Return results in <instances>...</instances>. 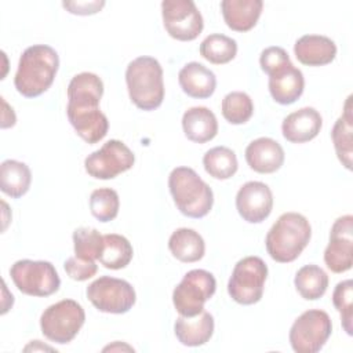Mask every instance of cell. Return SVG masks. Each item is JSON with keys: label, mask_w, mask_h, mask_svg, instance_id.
Listing matches in <instances>:
<instances>
[{"label": "cell", "mask_w": 353, "mask_h": 353, "mask_svg": "<svg viewBox=\"0 0 353 353\" xmlns=\"http://www.w3.org/2000/svg\"><path fill=\"white\" fill-rule=\"evenodd\" d=\"M102 95L103 83L95 73L81 72L69 81L68 120L76 134L90 145L103 139L109 130L108 117L99 109Z\"/></svg>", "instance_id": "6da1fadb"}, {"label": "cell", "mask_w": 353, "mask_h": 353, "mask_svg": "<svg viewBox=\"0 0 353 353\" xmlns=\"http://www.w3.org/2000/svg\"><path fill=\"white\" fill-rule=\"evenodd\" d=\"M58 68L59 57L52 47L47 44L30 46L19 58L14 85L25 98L40 97L54 83Z\"/></svg>", "instance_id": "7a4b0ae2"}, {"label": "cell", "mask_w": 353, "mask_h": 353, "mask_svg": "<svg viewBox=\"0 0 353 353\" xmlns=\"http://www.w3.org/2000/svg\"><path fill=\"white\" fill-rule=\"evenodd\" d=\"M312 237L309 221L298 212L281 214L269 229L265 245L270 258L280 263L295 261Z\"/></svg>", "instance_id": "3957f363"}, {"label": "cell", "mask_w": 353, "mask_h": 353, "mask_svg": "<svg viewBox=\"0 0 353 353\" xmlns=\"http://www.w3.org/2000/svg\"><path fill=\"white\" fill-rule=\"evenodd\" d=\"M130 99L141 110H154L164 99L163 68L153 57H138L125 69Z\"/></svg>", "instance_id": "277c9868"}, {"label": "cell", "mask_w": 353, "mask_h": 353, "mask_svg": "<svg viewBox=\"0 0 353 353\" xmlns=\"http://www.w3.org/2000/svg\"><path fill=\"white\" fill-rule=\"evenodd\" d=\"M170 193L181 214L189 218L205 216L214 204L212 189L190 167H176L168 176Z\"/></svg>", "instance_id": "5b68a950"}, {"label": "cell", "mask_w": 353, "mask_h": 353, "mask_svg": "<svg viewBox=\"0 0 353 353\" xmlns=\"http://www.w3.org/2000/svg\"><path fill=\"white\" fill-rule=\"evenodd\" d=\"M84 321L83 306L73 299H62L43 312L40 328L48 341L65 345L74 339Z\"/></svg>", "instance_id": "8992f818"}, {"label": "cell", "mask_w": 353, "mask_h": 353, "mask_svg": "<svg viewBox=\"0 0 353 353\" xmlns=\"http://www.w3.org/2000/svg\"><path fill=\"white\" fill-rule=\"evenodd\" d=\"M215 290L216 281L212 273L204 269L189 270L174 288V307L181 316H197L204 310V303L212 298Z\"/></svg>", "instance_id": "52a82bcc"}, {"label": "cell", "mask_w": 353, "mask_h": 353, "mask_svg": "<svg viewBox=\"0 0 353 353\" xmlns=\"http://www.w3.org/2000/svg\"><path fill=\"white\" fill-rule=\"evenodd\" d=\"M268 277V266L259 256L240 259L232 272L228 283L230 298L240 305H254L261 301Z\"/></svg>", "instance_id": "ba28073f"}, {"label": "cell", "mask_w": 353, "mask_h": 353, "mask_svg": "<svg viewBox=\"0 0 353 353\" xmlns=\"http://www.w3.org/2000/svg\"><path fill=\"white\" fill-rule=\"evenodd\" d=\"M10 276L15 287L30 296H50L61 285L58 272L48 261H17L10 269Z\"/></svg>", "instance_id": "9c48e42d"}, {"label": "cell", "mask_w": 353, "mask_h": 353, "mask_svg": "<svg viewBox=\"0 0 353 353\" xmlns=\"http://www.w3.org/2000/svg\"><path fill=\"white\" fill-rule=\"evenodd\" d=\"M332 323L324 310L309 309L303 312L291 325L290 343L296 353H316L328 341Z\"/></svg>", "instance_id": "30bf717a"}, {"label": "cell", "mask_w": 353, "mask_h": 353, "mask_svg": "<svg viewBox=\"0 0 353 353\" xmlns=\"http://www.w3.org/2000/svg\"><path fill=\"white\" fill-rule=\"evenodd\" d=\"M88 301L103 313L123 314L135 303L134 287L123 280L110 276H101L87 287Z\"/></svg>", "instance_id": "8fae6325"}, {"label": "cell", "mask_w": 353, "mask_h": 353, "mask_svg": "<svg viewBox=\"0 0 353 353\" xmlns=\"http://www.w3.org/2000/svg\"><path fill=\"white\" fill-rule=\"evenodd\" d=\"M135 156L132 150L119 139H110L84 160L87 174L95 179H113L132 168Z\"/></svg>", "instance_id": "7c38bea8"}, {"label": "cell", "mask_w": 353, "mask_h": 353, "mask_svg": "<svg viewBox=\"0 0 353 353\" xmlns=\"http://www.w3.org/2000/svg\"><path fill=\"white\" fill-rule=\"evenodd\" d=\"M161 17L167 33L179 41L194 40L204 28L203 17L192 0H164Z\"/></svg>", "instance_id": "4fadbf2b"}, {"label": "cell", "mask_w": 353, "mask_h": 353, "mask_svg": "<svg viewBox=\"0 0 353 353\" xmlns=\"http://www.w3.org/2000/svg\"><path fill=\"white\" fill-rule=\"evenodd\" d=\"M324 262L334 273H343L353 265V216H339L330 232V243L324 251Z\"/></svg>", "instance_id": "5bb4252c"}, {"label": "cell", "mask_w": 353, "mask_h": 353, "mask_svg": "<svg viewBox=\"0 0 353 353\" xmlns=\"http://www.w3.org/2000/svg\"><path fill=\"white\" fill-rule=\"evenodd\" d=\"M236 208L248 223H261L272 212L273 194L270 188L259 181L244 183L236 194Z\"/></svg>", "instance_id": "9a60e30c"}, {"label": "cell", "mask_w": 353, "mask_h": 353, "mask_svg": "<svg viewBox=\"0 0 353 353\" xmlns=\"http://www.w3.org/2000/svg\"><path fill=\"white\" fill-rule=\"evenodd\" d=\"M303 73L288 62L269 74V92L280 105L294 103L303 92Z\"/></svg>", "instance_id": "2e32d148"}, {"label": "cell", "mask_w": 353, "mask_h": 353, "mask_svg": "<svg viewBox=\"0 0 353 353\" xmlns=\"http://www.w3.org/2000/svg\"><path fill=\"white\" fill-rule=\"evenodd\" d=\"M323 119L314 108H301L290 113L281 124L283 137L291 143H305L317 137Z\"/></svg>", "instance_id": "e0dca14e"}, {"label": "cell", "mask_w": 353, "mask_h": 353, "mask_svg": "<svg viewBox=\"0 0 353 353\" xmlns=\"http://www.w3.org/2000/svg\"><path fill=\"white\" fill-rule=\"evenodd\" d=\"M245 160L251 170L259 174H272L281 168L284 150L281 145L268 137L254 139L245 148Z\"/></svg>", "instance_id": "ac0fdd59"}, {"label": "cell", "mask_w": 353, "mask_h": 353, "mask_svg": "<svg viewBox=\"0 0 353 353\" xmlns=\"http://www.w3.org/2000/svg\"><path fill=\"white\" fill-rule=\"evenodd\" d=\"M294 54L306 66H324L336 57L334 40L321 34H305L295 41Z\"/></svg>", "instance_id": "d6986e66"}, {"label": "cell", "mask_w": 353, "mask_h": 353, "mask_svg": "<svg viewBox=\"0 0 353 353\" xmlns=\"http://www.w3.org/2000/svg\"><path fill=\"white\" fill-rule=\"evenodd\" d=\"M174 332L182 345L190 347L201 346L207 343L214 334V317L205 310L193 317L179 314L174 324Z\"/></svg>", "instance_id": "ffe728a7"}, {"label": "cell", "mask_w": 353, "mask_h": 353, "mask_svg": "<svg viewBox=\"0 0 353 353\" xmlns=\"http://www.w3.org/2000/svg\"><path fill=\"white\" fill-rule=\"evenodd\" d=\"M182 91L192 98H210L216 88V77L212 70L199 62L186 63L178 73Z\"/></svg>", "instance_id": "44dd1931"}, {"label": "cell", "mask_w": 353, "mask_h": 353, "mask_svg": "<svg viewBox=\"0 0 353 353\" xmlns=\"http://www.w3.org/2000/svg\"><path fill=\"white\" fill-rule=\"evenodd\" d=\"M262 0H223L221 11L228 28L234 32L251 30L262 12Z\"/></svg>", "instance_id": "7402d4cb"}, {"label": "cell", "mask_w": 353, "mask_h": 353, "mask_svg": "<svg viewBox=\"0 0 353 353\" xmlns=\"http://www.w3.org/2000/svg\"><path fill=\"white\" fill-rule=\"evenodd\" d=\"M185 137L196 143H205L218 134V121L212 110L205 106H193L182 116Z\"/></svg>", "instance_id": "603a6c76"}, {"label": "cell", "mask_w": 353, "mask_h": 353, "mask_svg": "<svg viewBox=\"0 0 353 353\" xmlns=\"http://www.w3.org/2000/svg\"><path fill=\"white\" fill-rule=\"evenodd\" d=\"M353 114H352V95L347 97L342 116L335 121L331 138L334 142V148L338 156V160L346 170H352V154H353Z\"/></svg>", "instance_id": "cb8c5ba5"}, {"label": "cell", "mask_w": 353, "mask_h": 353, "mask_svg": "<svg viewBox=\"0 0 353 353\" xmlns=\"http://www.w3.org/2000/svg\"><path fill=\"white\" fill-rule=\"evenodd\" d=\"M168 248L174 258L185 263L200 261L205 252L203 237L196 230L188 228H179L170 236Z\"/></svg>", "instance_id": "d4e9b609"}, {"label": "cell", "mask_w": 353, "mask_h": 353, "mask_svg": "<svg viewBox=\"0 0 353 353\" xmlns=\"http://www.w3.org/2000/svg\"><path fill=\"white\" fill-rule=\"evenodd\" d=\"M32 182L30 168L18 160H4L0 165V189L11 199H19L28 193Z\"/></svg>", "instance_id": "484cf974"}, {"label": "cell", "mask_w": 353, "mask_h": 353, "mask_svg": "<svg viewBox=\"0 0 353 353\" xmlns=\"http://www.w3.org/2000/svg\"><path fill=\"white\" fill-rule=\"evenodd\" d=\"M134 255L131 243L121 234L109 233L103 234V248L99 262L103 268L119 270L125 268Z\"/></svg>", "instance_id": "4316f807"}, {"label": "cell", "mask_w": 353, "mask_h": 353, "mask_svg": "<svg viewBox=\"0 0 353 353\" xmlns=\"http://www.w3.org/2000/svg\"><path fill=\"white\" fill-rule=\"evenodd\" d=\"M294 284L303 299L316 301L325 294L328 276L317 265H305L296 272Z\"/></svg>", "instance_id": "83f0119b"}, {"label": "cell", "mask_w": 353, "mask_h": 353, "mask_svg": "<svg viewBox=\"0 0 353 353\" xmlns=\"http://www.w3.org/2000/svg\"><path fill=\"white\" fill-rule=\"evenodd\" d=\"M203 165L210 176L221 181L232 178L239 168L236 153L226 146H215L207 150L203 156Z\"/></svg>", "instance_id": "f1b7e54d"}, {"label": "cell", "mask_w": 353, "mask_h": 353, "mask_svg": "<svg viewBox=\"0 0 353 353\" xmlns=\"http://www.w3.org/2000/svg\"><path fill=\"white\" fill-rule=\"evenodd\" d=\"M236 40L221 33H212L207 36L200 44V55L214 65L228 63L236 57Z\"/></svg>", "instance_id": "f546056e"}, {"label": "cell", "mask_w": 353, "mask_h": 353, "mask_svg": "<svg viewBox=\"0 0 353 353\" xmlns=\"http://www.w3.org/2000/svg\"><path fill=\"white\" fill-rule=\"evenodd\" d=\"M221 110L226 121L239 125L251 119L254 113V103L248 94L243 91H232L222 99Z\"/></svg>", "instance_id": "4dcf8cb0"}, {"label": "cell", "mask_w": 353, "mask_h": 353, "mask_svg": "<svg viewBox=\"0 0 353 353\" xmlns=\"http://www.w3.org/2000/svg\"><path fill=\"white\" fill-rule=\"evenodd\" d=\"M74 255L85 261H99L103 248V236L94 228H77L73 232Z\"/></svg>", "instance_id": "1f68e13d"}, {"label": "cell", "mask_w": 353, "mask_h": 353, "mask_svg": "<svg viewBox=\"0 0 353 353\" xmlns=\"http://www.w3.org/2000/svg\"><path fill=\"white\" fill-rule=\"evenodd\" d=\"M119 208H120V200L114 189L99 188V189H95L90 196L91 214L99 222L113 221L119 214Z\"/></svg>", "instance_id": "d6a6232c"}, {"label": "cell", "mask_w": 353, "mask_h": 353, "mask_svg": "<svg viewBox=\"0 0 353 353\" xmlns=\"http://www.w3.org/2000/svg\"><path fill=\"white\" fill-rule=\"evenodd\" d=\"M352 301H353V281L352 280H343L336 284L334 292H332V303L335 309L341 314L342 327L346 331L347 335H352L353 332V310H352Z\"/></svg>", "instance_id": "836d02e7"}, {"label": "cell", "mask_w": 353, "mask_h": 353, "mask_svg": "<svg viewBox=\"0 0 353 353\" xmlns=\"http://www.w3.org/2000/svg\"><path fill=\"white\" fill-rule=\"evenodd\" d=\"M63 268L66 274L76 281H85L95 276V273L98 272L95 261H85L76 255L68 258L63 263Z\"/></svg>", "instance_id": "e575fe53"}, {"label": "cell", "mask_w": 353, "mask_h": 353, "mask_svg": "<svg viewBox=\"0 0 353 353\" xmlns=\"http://www.w3.org/2000/svg\"><path fill=\"white\" fill-rule=\"evenodd\" d=\"M291 62L287 51L281 47H277V46H272V47H268L265 48L262 52H261V57H259V65H261V69L269 76L273 70H276L277 68L285 65Z\"/></svg>", "instance_id": "d590c367"}, {"label": "cell", "mask_w": 353, "mask_h": 353, "mask_svg": "<svg viewBox=\"0 0 353 353\" xmlns=\"http://www.w3.org/2000/svg\"><path fill=\"white\" fill-rule=\"evenodd\" d=\"M62 6L70 14L91 15L97 14L105 6V1H63Z\"/></svg>", "instance_id": "8d00e7d4"}]
</instances>
